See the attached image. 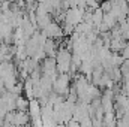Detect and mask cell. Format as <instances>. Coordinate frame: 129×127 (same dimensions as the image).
Listing matches in <instances>:
<instances>
[{"mask_svg": "<svg viewBox=\"0 0 129 127\" xmlns=\"http://www.w3.org/2000/svg\"><path fill=\"white\" fill-rule=\"evenodd\" d=\"M66 127H80V123L72 118V120H69V121L66 123Z\"/></svg>", "mask_w": 129, "mask_h": 127, "instance_id": "cell-11", "label": "cell"}, {"mask_svg": "<svg viewBox=\"0 0 129 127\" xmlns=\"http://www.w3.org/2000/svg\"><path fill=\"white\" fill-rule=\"evenodd\" d=\"M42 33L47 36V39H54V40H57L59 45H60V42L63 40V30H62V26H60L59 23H56L54 20H51L50 24L42 29Z\"/></svg>", "mask_w": 129, "mask_h": 127, "instance_id": "cell-3", "label": "cell"}, {"mask_svg": "<svg viewBox=\"0 0 129 127\" xmlns=\"http://www.w3.org/2000/svg\"><path fill=\"white\" fill-rule=\"evenodd\" d=\"M69 85H71V75L69 73H59L53 82V91L63 96L66 99V96L69 93Z\"/></svg>", "mask_w": 129, "mask_h": 127, "instance_id": "cell-2", "label": "cell"}, {"mask_svg": "<svg viewBox=\"0 0 129 127\" xmlns=\"http://www.w3.org/2000/svg\"><path fill=\"white\" fill-rule=\"evenodd\" d=\"M15 109L17 111H27L29 109V100H27V97H24L23 94L17 96V99H15Z\"/></svg>", "mask_w": 129, "mask_h": 127, "instance_id": "cell-7", "label": "cell"}, {"mask_svg": "<svg viewBox=\"0 0 129 127\" xmlns=\"http://www.w3.org/2000/svg\"><path fill=\"white\" fill-rule=\"evenodd\" d=\"M128 6H129V2H128Z\"/></svg>", "mask_w": 129, "mask_h": 127, "instance_id": "cell-14", "label": "cell"}, {"mask_svg": "<svg viewBox=\"0 0 129 127\" xmlns=\"http://www.w3.org/2000/svg\"><path fill=\"white\" fill-rule=\"evenodd\" d=\"M56 69L57 73H69L71 69V60H72V52L66 49L64 46H60L56 54Z\"/></svg>", "mask_w": 129, "mask_h": 127, "instance_id": "cell-1", "label": "cell"}, {"mask_svg": "<svg viewBox=\"0 0 129 127\" xmlns=\"http://www.w3.org/2000/svg\"><path fill=\"white\" fill-rule=\"evenodd\" d=\"M57 49H59V42L54 40V39H47L45 43H44V51L47 54V57H56L57 54Z\"/></svg>", "mask_w": 129, "mask_h": 127, "instance_id": "cell-5", "label": "cell"}, {"mask_svg": "<svg viewBox=\"0 0 129 127\" xmlns=\"http://www.w3.org/2000/svg\"><path fill=\"white\" fill-rule=\"evenodd\" d=\"M83 14L84 11L80 9V8H69L64 11V20L63 23L64 24H69V26H77L83 21Z\"/></svg>", "mask_w": 129, "mask_h": 127, "instance_id": "cell-4", "label": "cell"}, {"mask_svg": "<svg viewBox=\"0 0 129 127\" xmlns=\"http://www.w3.org/2000/svg\"><path fill=\"white\" fill-rule=\"evenodd\" d=\"M102 18H104V12L101 11V8H98V9H95V11L92 12V23H93L95 29H98V27L101 26Z\"/></svg>", "mask_w": 129, "mask_h": 127, "instance_id": "cell-9", "label": "cell"}, {"mask_svg": "<svg viewBox=\"0 0 129 127\" xmlns=\"http://www.w3.org/2000/svg\"><path fill=\"white\" fill-rule=\"evenodd\" d=\"M6 2H11V3H12V2H14V0H6Z\"/></svg>", "mask_w": 129, "mask_h": 127, "instance_id": "cell-13", "label": "cell"}, {"mask_svg": "<svg viewBox=\"0 0 129 127\" xmlns=\"http://www.w3.org/2000/svg\"><path fill=\"white\" fill-rule=\"evenodd\" d=\"M102 24L108 29V30H111L113 27H116L117 26V20L110 14V12H107V14H104V18H102Z\"/></svg>", "mask_w": 129, "mask_h": 127, "instance_id": "cell-8", "label": "cell"}, {"mask_svg": "<svg viewBox=\"0 0 129 127\" xmlns=\"http://www.w3.org/2000/svg\"><path fill=\"white\" fill-rule=\"evenodd\" d=\"M29 115H30V120H36V118H41V103L38 99H32L29 100V109H27Z\"/></svg>", "mask_w": 129, "mask_h": 127, "instance_id": "cell-6", "label": "cell"}, {"mask_svg": "<svg viewBox=\"0 0 129 127\" xmlns=\"http://www.w3.org/2000/svg\"><path fill=\"white\" fill-rule=\"evenodd\" d=\"M3 93H5V87H3V82H0V97L3 96Z\"/></svg>", "mask_w": 129, "mask_h": 127, "instance_id": "cell-12", "label": "cell"}, {"mask_svg": "<svg viewBox=\"0 0 129 127\" xmlns=\"http://www.w3.org/2000/svg\"><path fill=\"white\" fill-rule=\"evenodd\" d=\"M119 54L123 57V60H128V58H129V46H128V43H126V46H125V48H123Z\"/></svg>", "mask_w": 129, "mask_h": 127, "instance_id": "cell-10", "label": "cell"}]
</instances>
